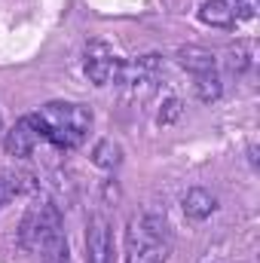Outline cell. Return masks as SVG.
<instances>
[{
  "label": "cell",
  "instance_id": "obj_9",
  "mask_svg": "<svg viewBox=\"0 0 260 263\" xmlns=\"http://www.w3.org/2000/svg\"><path fill=\"white\" fill-rule=\"evenodd\" d=\"M184 214L187 217H193V220H205V217H211V211L217 208V199L214 193H208L205 187H193V190H187V196H184Z\"/></svg>",
  "mask_w": 260,
  "mask_h": 263
},
{
  "label": "cell",
  "instance_id": "obj_6",
  "mask_svg": "<svg viewBox=\"0 0 260 263\" xmlns=\"http://www.w3.org/2000/svg\"><path fill=\"white\" fill-rule=\"evenodd\" d=\"M37 141H40V129H37V123H34V114H31V117H22V120H18L12 129L6 132V138H3V147H6V153H9V156H15V159H25V156H31V153H34Z\"/></svg>",
  "mask_w": 260,
  "mask_h": 263
},
{
  "label": "cell",
  "instance_id": "obj_5",
  "mask_svg": "<svg viewBox=\"0 0 260 263\" xmlns=\"http://www.w3.org/2000/svg\"><path fill=\"white\" fill-rule=\"evenodd\" d=\"M159 73V55H138V59H129V62H120V70H117V86H126V89H138V86H147L153 83V77Z\"/></svg>",
  "mask_w": 260,
  "mask_h": 263
},
{
  "label": "cell",
  "instance_id": "obj_1",
  "mask_svg": "<svg viewBox=\"0 0 260 263\" xmlns=\"http://www.w3.org/2000/svg\"><path fill=\"white\" fill-rule=\"evenodd\" d=\"M34 123L40 129V138L52 141L55 147H80L92 129V114L83 104H67V101H49L34 114Z\"/></svg>",
  "mask_w": 260,
  "mask_h": 263
},
{
  "label": "cell",
  "instance_id": "obj_7",
  "mask_svg": "<svg viewBox=\"0 0 260 263\" xmlns=\"http://www.w3.org/2000/svg\"><path fill=\"white\" fill-rule=\"evenodd\" d=\"M178 65L184 67V70H190V73H208V70H214L217 65V59H214V52L211 49H205V46H181L178 49Z\"/></svg>",
  "mask_w": 260,
  "mask_h": 263
},
{
  "label": "cell",
  "instance_id": "obj_11",
  "mask_svg": "<svg viewBox=\"0 0 260 263\" xmlns=\"http://www.w3.org/2000/svg\"><path fill=\"white\" fill-rule=\"evenodd\" d=\"M123 162V150H120V144L117 141H110V138H101L95 147H92V165H98V168H117Z\"/></svg>",
  "mask_w": 260,
  "mask_h": 263
},
{
  "label": "cell",
  "instance_id": "obj_16",
  "mask_svg": "<svg viewBox=\"0 0 260 263\" xmlns=\"http://www.w3.org/2000/svg\"><path fill=\"white\" fill-rule=\"evenodd\" d=\"M248 159H251V165L257 168V147H248Z\"/></svg>",
  "mask_w": 260,
  "mask_h": 263
},
{
  "label": "cell",
  "instance_id": "obj_15",
  "mask_svg": "<svg viewBox=\"0 0 260 263\" xmlns=\"http://www.w3.org/2000/svg\"><path fill=\"white\" fill-rule=\"evenodd\" d=\"M251 65V55H248V49L245 46H236V49H230V67L239 73V70H245V67Z\"/></svg>",
  "mask_w": 260,
  "mask_h": 263
},
{
  "label": "cell",
  "instance_id": "obj_17",
  "mask_svg": "<svg viewBox=\"0 0 260 263\" xmlns=\"http://www.w3.org/2000/svg\"><path fill=\"white\" fill-rule=\"evenodd\" d=\"M0 135H3V120H0Z\"/></svg>",
  "mask_w": 260,
  "mask_h": 263
},
{
  "label": "cell",
  "instance_id": "obj_4",
  "mask_svg": "<svg viewBox=\"0 0 260 263\" xmlns=\"http://www.w3.org/2000/svg\"><path fill=\"white\" fill-rule=\"evenodd\" d=\"M120 62L123 59H117L107 43H89L86 46V77L95 86L114 83L117 80V70H120Z\"/></svg>",
  "mask_w": 260,
  "mask_h": 263
},
{
  "label": "cell",
  "instance_id": "obj_3",
  "mask_svg": "<svg viewBox=\"0 0 260 263\" xmlns=\"http://www.w3.org/2000/svg\"><path fill=\"white\" fill-rule=\"evenodd\" d=\"M86 263H114V236L104 214H92L86 227Z\"/></svg>",
  "mask_w": 260,
  "mask_h": 263
},
{
  "label": "cell",
  "instance_id": "obj_12",
  "mask_svg": "<svg viewBox=\"0 0 260 263\" xmlns=\"http://www.w3.org/2000/svg\"><path fill=\"white\" fill-rule=\"evenodd\" d=\"M193 92L199 101H217L220 92H224V83L217 77V70H208V73H196V83H193Z\"/></svg>",
  "mask_w": 260,
  "mask_h": 263
},
{
  "label": "cell",
  "instance_id": "obj_10",
  "mask_svg": "<svg viewBox=\"0 0 260 263\" xmlns=\"http://www.w3.org/2000/svg\"><path fill=\"white\" fill-rule=\"evenodd\" d=\"M199 18L211 28H230L236 25V12L230 6V0H205L199 6Z\"/></svg>",
  "mask_w": 260,
  "mask_h": 263
},
{
  "label": "cell",
  "instance_id": "obj_14",
  "mask_svg": "<svg viewBox=\"0 0 260 263\" xmlns=\"http://www.w3.org/2000/svg\"><path fill=\"white\" fill-rule=\"evenodd\" d=\"M181 110H184L181 98H169V101H162V110H159L156 123H159V126H169V123H175V120L181 117Z\"/></svg>",
  "mask_w": 260,
  "mask_h": 263
},
{
  "label": "cell",
  "instance_id": "obj_2",
  "mask_svg": "<svg viewBox=\"0 0 260 263\" xmlns=\"http://www.w3.org/2000/svg\"><path fill=\"white\" fill-rule=\"evenodd\" d=\"M169 260V227L153 214H135L126 227V263Z\"/></svg>",
  "mask_w": 260,
  "mask_h": 263
},
{
  "label": "cell",
  "instance_id": "obj_13",
  "mask_svg": "<svg viewBox=\"0 0 260 263\" xmlns=\"http://www.w3.org/2000/svg\"><path fill=\"white\" fill-rule=\"evenodd\" d=\"M18 190H22L18 178H15L9 168H0V208H3V205H9V202L15 199Z\"/></svg>",
  "mask_w": 260,
  "mask_h": 263
},
{
  "label": "cell",
  "instance_id": "obj_8",
  "mask_svg": "<svg viewBox=\"0 0 260 263\" xmlns=\"http://www.w3.org/2000/svg\"><path fill=\"white\" fill-rule=\"evenodd\" d=\"M40 260L43 263H67V239H65V230L55 227V230H46L40 236Z\"/></svg>",
  "mask_w": 260,
  "mask_h": 263
}]
</instances>
